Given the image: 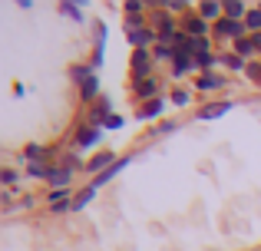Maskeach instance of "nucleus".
<instances>
[{
	"instance_id": "1",
	"label": "nucleus",
	"mask_w": 261,
	"mask_h": 251,
	"mask_svg": "<svg viewBox=\"0 0 261 251\" xmlns=\"http://www.w3.org/2000/svg\"><path fill=\"white\" fill-rule=\"evenodd\" d=\"M152 63H155V57H152L149 50H133V60H129V70H133V83L152 79Z\"/></svg>"
},
{
	"instance_id": "2",
	"label": "nucleus",
	"mask_w": 261,
	"mask_h": 251,
	"mask_svg": "<svg viewBox=\"0 0 261 251\" xmlns=\"http://www.w3.org/2000/svg\"><path fill=\"white\" fill-rule=\"evenodd\" d=\"M245 30H248V26H245L242 20H228V17H222V20L215 23V30H212V33H215L218 40H231V43H235V40H242V37H245Z\"/></svg>"
},
{
	"instance_id": "3",
	"label": "nucleus",
	"mask_w": 261,
	"mask_h": 251,
	"mask_svg": "<svg viewBox=\"0 0 261 251\" xmlns=\"http://www.w3.org/2000/svg\"><path fill=\"white\" fill-rule=\"evenodd\" d=\"M113 162H116V152H113V149H102V152H96V155L86 162L83 169H86V172H96V175H102L109 165H113Z\"/></svg>"
},
{
	"instance_id": "4",
	"label": "nucleus",
	"mask_w": 261,
	"mask_h": 251,
	"mask_svg": "<svg viewBox=\"0 0 261 251\" xmlns=\"http://www.w3.org/2000/svg\"><path fill=\"white\" fill-rule=\"evenodd\" d=\"M192 70H198L195 66V57L192 53H185V50H175V60H172V76H189Z\"/></svg>"
},
{
	"instance_id": "5",
	"label": "nucleus",
	"mask_w": 261,
	"mask_h": 251,
	"mask_svg": "<svg viewBox=\"0 0 261 251\" xmlns=\"http://www.w3.org/2000/svg\"><path fill=\"white\" fill-rule=\"evenodd\" d=\"M129 162H133V159H116V162H113V165H109V169H106V172H102V175H96V179H93V182H89V185H93V188H96V192H99V188H102V185H106V182H113V179H116V175H119V172H122V169H126V165H129Z\"/></svg>"
},
{
	"instance_id": "6",
	"label": "nucleus",
	"mask_w": 261,
	"mask_h": 251,
	"mask_svg": "<svg viewBox=\"0 0 261 251\" xmlns=\"http://www.w3.org/2000/svg\"><path fill=\"white\" fill-rule=\"evenodd\" d=\"M129 43H133V50H149V43H159V33L152 26H146V30L129 33Z\"/></svg>"
},
{
	"instance_id": "7",
	"label": "nucleus",
	"mask_w": 261,
	"mask_h": 251,
	"mask_svg": "<svg viewBox=\"0 0 261 251\" xmlns=\"http://www.w3.org/2000/svg\"><path fill=\"white\" fill-rule=\"evenodd\" d=\"M198 17L205 20V23H212V20H222L225 17V4H218V0H205V4H198Z\"/></svg>"
},
{
	"instance_id": "8",
	"label": "nucleus",
	"mask_w": 261,
	"mask_h": 251,
	"mask_svg": "<svg viewBox=\"0 0 261 251\" xmlns=\"http://www.w3.org/2000/svg\"><path fill=\"white\" fill-rule=\"evenodd\" d=\"M155 93H159V83H155V79H142V83H133V96H136V99H142V103H149V99H159Z\"/></svg>"
},
{
	"instance_id": "9",
	"label": "nucleus",
	"mask_w": 261,
	"mask_h": 251,
	"mask_svg": "<svg viewBox=\"0 0 261 251\" xmlns=\"http://www.w3.org/2000/svg\"><path fill=\"white\" fill-rule=\"evenodd\" d=\"M46 182H50L53 188H66L73 182V172L70 169H63V165H50V172H46Z\"/></svg>"
},
{
	"instance_id": "10",
	"label": "nucleus",
	"mask_w": 261,
	"mask_h": 251,
	"mask_svg": "<svg viewBox=\"0 0 261 251\" xmlns=\"http://www.w3.org/2000/svg\"><path fill=\"white\" fill-rule=\"evenodd\" d=\"M231 106H235V103H208V106H202L195 116L202 119V123H205V119H218V116H225V113H231Z\"/></svg>"
},
{
	"instance_id": "11",
	"label": "nucleus",
	"mask_w": 261,
	"mask_h": 251,
	"mask_svg": "<svg viewBox=\"0 0 261 251\" xmlns=\"http://www.w3.org/2000/svg\"><path fill=\"white\" fill-rule=\"evenodd\" d=\"M46 202H50V212H66V208L73 205V199L66 195V188H53Z\"/></svg>"
},
{
	"instance_id": "12",
	"label": "nucleus",
	"mask_w": 261,
	"mask_h": 251,
	"mask_svg": "<svg viewBox=\"0 0 261 251\" xmlns=\"http://www.w3.org/2000/svg\"><path fill=\"white\" fill-rule=\"evenodd\" d=\"M182 30L189 33L192 40H198V37H205V30H208V23H205L202 17H185V20H182Z\"/></svg>"
},
{
	"instance_id": "13",
	"label": "nucleus",
	"mask_w": 261,
	"mask_h": 251,
	"mask_svg": "<svg viewBox=\"0 0 261 251\" xmlns=\"http://www.w3.org/2000/svg\"><path fill=\"white\" fill-rule=\"evenodd\" d=\"M248 4H242V0H225V17L228 20H242L245 23V17H248Z\"/></svg>"
},
{
	"instance_id": "14",
	"label": "nucleus",
	"mask_w": 261,
	"mask_h": 251,
	"mask_svg": "<svg viewBox=\"0 0 261 251\" xmlns=\"http://www.w3.org/2000/svg\"><path fill=\"white\" fill-rule=\"evenodd\" d=\"M231 53H235V57H242V60H248V57H255V40L251 37H242V40H235V43H231Z\"/></svg>"
},
{
	"instance_id": "15",
	"label": "nucleus",
	"mask_w": 261,
	"mask_h": 251,
	"mask_svg": "<svg viewBox=\"0 0 261 251\" xmlns=\"http://www.w3.org/2000/svg\"><path fill=\"white\" fill-rule=\"evenodd\" d=\"M96 139H99V129H96V126H80L76 129V146L80 149H83V146H93Z\"/></svg>"
},
{
	"instance_id": "16",
	"label": "nucleus",
	"mask_w": 261,
	"mask_h": 251,
	"mask_svg": "<svg viewBox=\"0 0 261 251\" xmlns=\"http://www.w3.org/2000/svg\"><path fill=\"white\" fill-rule=\"evenodd\" d=\"M222 86H225V79H222V76H215V73H202V76H198V90H202V93L222 90Z\"/></svg>"
},
{
	"instance_id": "17",
	"label": "nucleus",
	"mask_w": 261,
	"mask_h": 251,
	"mask_svg": "<svg viewBox=\"0 0 261 251\" xmlns=\"http://www.w3.org/2000/svg\"><path fill=\"white\" fill-rule=\"evenodd\" d=\"M96 93H99V79L96 76H89L86 83H80V99H83V103H93Z\"/></svg>"
},
{
	"instance_id": "18",
	"label": "nucleus",
	"mask_w": 261,
	"mask_h": 251,
	"mask_svg": "<svg viewBox=\"0 0 261 251\" xmlns=\"http://www.w3.org/2000/svg\"><path fill=\"white\" fill-rule=\"evenodd\" d=\"M162 113V99H149V103H142L139 109H136V116L139 119H152V116H159Z\"/></svg>"
},
{
	"instance_id": "19",
	"label": "nucleus",
	"mask_w": 261,
	"mask_h": 251,
	"mask_svg": "<svg viewBox=\"0 0 261 251\" xmlns=\"http://www.w3.org/2000/svg\"><path fill=\"white\" fill-rule=\"evenodd\" d=\"M93 195H96V188H93V185H86V188H83L80 195H73V205H70V212H80V208H86Z\"/></svg>"
},
{
	"instance_id": "20",
	"label": "nucleus",
	"mask_w": 261,
	"mask_h": 251,
	"mask_svg": "<svg viewBox=\"0 0 261 251\" xmlns=\"http://www.w3.org/2000/svg\"><path fill=\"white\" fill-rule=\"evenodd\" d=\"M43 155H46V149H43V146H37V142L23 149V162H43Z\"/></svg>"
},
{
	"instance_id": "21",
	"label": "nucleus",
	"mask_w": 261,
	"mask_h": 251,
	"mask_svg": "<svg viewBox=\"0 0 261 251\" xmlns=\"http://www.w3.org/2000/svg\"><path fill=\"white\" fill-rule=\"evenodd\" d=\"M46 172H50V165H43V162H27V179H46Z\"/></svg>"
},
{
	"instance_id": "22",
	"label": "nucleus",
	"mask_w": 261,
	"mask_h": 251,
	"mask_svg": "<svg viewBox=\"0 0 261 251\" xmlns=\"http://www.w3.org/2000/svg\"><path fill=\"white\" fill-rule=\"evenodd\" d=\"M152 57H155V60H175V46H172V43H155Z\"/></svg>"
},
{
	"instance_id": "23",
	"label": "nucleus",
	"mask_w": 261,
	"mask_h": 251,
	"mask_svg": "<svg viewBox=\"0 0 261 251\" xmlns=\"http://www.w3.org/2000/svg\"><path fill=\"white\" fill-rule=\"evenodd\" d=\"M215 63H222L215 53H202V57H195V66H198V70H205V73H208V66H215Z\"/></svg>"
},
{
	"instance_id": "24",
	"label": "nucleus",
	"mask_w": 261,
	"mask_h": 251,
	"mask_svg": "<svg viewBox=\"0 0 261 251\" xmlns=\"http://www.w3.org/2000/svg\"><path fill=\"white\" fill-rule=\"evenodd\" d=\"M218 60H222L228 70H248V63H245L242 57H235V53H228V57H218Z\"/></svg>"
},
{
	"instance_id": "25",
	"label": "nucleus",
	"mask_w": 261,
	"mask_h": 251,
	"mask_svg": "<svg viewBox=\"0 0 261 251\" xmlns=\"http://www.w3.org/2000/svg\"><path fill=\"white\" fill-rule=\"evenodd\" d=\"M60 10H63L70 20H83V7L80 4H70V0H66V4H60Z\"/></svg>"
},
{
	"instance_id": "26",
	"label": "nucleus",
	"mask_w": 261,
	"mask_h": 251,
	"mask_svg": "<svg viewBox=\"0 0 261 251\" xmlns=\"http://www.w3.org/2000/svg\"><path fill=\"white\" fill-rule=\"evenodd\" d=\"M70 76L76 79V83H86L89 76H96V73H93V66H73V70H70Z\"/></svg>"
},
{
	"instance_id": "27",
	"label": "nucleus",
	"mask_w": 261,
	"mask_h": 251,
	"mask_svg": "<svg viewBox=\"0 0 261 251\" xmlns=\"http://www.w3.org/2000/svg\"><path fill=\"white\" fill-rule=\"evenodd\" d=\"M245 26H248V30H255V33H261V10H258V7L248 13V17H245Z\"/></svg>"
},
{
	"instance_id": "28",
	"label": "nucleus",
	"mask_w": 261,
	"mask_h": 251,
	"mask_svg": "<svg viewBox=\"0 0 261 251\" xmlns=\"http://www.w3.org/2000/svg\"><path fill=\"white\" fill-rule=\"evenodd\" d=\"M162 10H169V13H178V10H189V4H182V0H166V4H159Z\"/></svg>"
},
{
	"instance_id": "29",
	"label": "nucleus",
	"mask_w": 261,
	"mask_h": 251,
	"mask_svg": "<svg viewBox=\"0 0 261 251\" xmlns=\"http://www.w3.org/2000/svg\"><path fill=\"white\" fill-rule=\"evenodd\" d=\"M17 179H20V175L13 172V169H0V182H4L7 188H10V185H13V182H17Z\"/></svg>"
},
{
	"instance_id": "30",
	"label": "nucleus",
	"mask_w": 261,
	"mask_h": 251,
	"mask_svg": "<svg viewBox=\"0 0 261 251\" xmlns=\"http://www.w3.org/2000/svg\"><path fill=\"white\" fill-rule=\"evenodd\" d=\"M245 73H248L251 83H258V86H261V63H248V70H245Z\"/></svg>"
},
{
	"instance_id": "31",
	"label": "nucleus",
	"mask_w": 261,
	"mask_h": 251,
	"mask_svg": "<svg viewBox=\"0 0 261 251\" xmlns=\"http://www.w3.org/2000/svg\"><path fill=\"white\" fill-rule=\"evenodd\" d=\"M142 10H146V4H139V0H129V4H126V13H129V17H136V13H142Z\"/></svg>"
},
{
	"instance_id": "32",
	"label": "nucleus",
	"mask_w": 261,
	"mask_h": 251,
	"mask_svg": "<svg viewBox=\"0 0 261 251\" xmlns=\"http://www.w3.org/2000/svg\"><path fill=\"white\" fill-rule=\"evenodd\" d=\"M189 99H192V96H189L185 90H175V93H172V103H175V106H185Z\"/></svg>"
},
{
	"instance_id": "33",
	"label": "nucleus",
	"mask_w": 261,
	"mask_h": 251,
	"mask_svg": "<svg viewBox=\"0 0 261 251\" xmlns=\"http://www.w3.org/2000/svg\"><path fill=\"white\" fill-rule=\"evenodd\" d=\"M106 126H109V129H119V126H122V119H119V116H109V119H106Z\"/></svg>"
},
{
	"instance_id": "34",
	"label": "nucleus",
	"mask_w": 261,
	"mask_h": 251,
	"mask_svg": "<svg viewBox=\"0 0 261 251\" xmlns=\"http://www.w3.org/2000/svg\"><path fill=\"white\" fill-rule=\"evenodd\" d=\"M251 40H255V50L261 53V33H255V37H251Z\"/></svg>"
},
{
	"instance_id": "35",
	"label": "nucleus",
	"mask_w": 261,
	"mask_h": 251,
	"mask_svg": "<svg viewBox=\"0 0 261 251\" xmlns=\"http://www.w3.org/2000/svg\"><path fill=\"white\" fill-rule=\"evenodd\" d=\"M258 10H261V4H258Z\"/></svg>"
}]
</instances>
